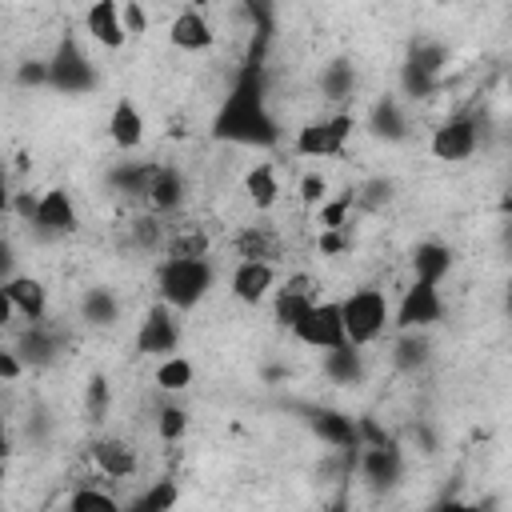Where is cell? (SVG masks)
Returning a JSON list of instances; mask_svg holds the SVG:
<instances>
[{"label": "cell", "mask_w": 512, "mask_h": 512, "mask_svg": "<svg viewBox=\"0 0 512 512\" xmlns=\"http://www.w3.org/2000/svg\"><path fill=\"white\" fill-rule=\"evenodd\" d=\"M212 136L228 144H252V148H272L280 140L276 116L268 112L264 100V64H260V44L240 68L232 92L224 96V108L212 120Z\"/></svg>", "instance_id": "obj_1"}, {"label": "cell", "mask_w": 512, "mask_h": 512, "mask_svg": "<svg viewBox=\"0 0 512 512\" xmlns=\"http://www.w3.org/2000/svg\"><path fill=\"white\" fill-rule=\"evenodd\" d=\"M216 272L208 264V256H168L156 272V288H160V300L168 308H196L208 288H212Z\"/></svg>", "instance_id": "obj_2"}, {"label": "cell", "mask_w": 512, "mask_h": 512, "mask_svg": "<svg viewBox=\"0 0 512 512\" xmlns=\"http://www.w3.org/2000/svg\"><path fill=\"white\" fill-rule=\"evenodd\" d=\"M340 320H344V340L352 344H372L384 324H388V300L376 288H356L352 296L340 300Z\"/></svg>", "instance_id": "obj_3"}, {"label": "cell", "mask_w": 512, "mask_h": 512, "mask_svg": "<svg viewBox=\"0 0 512 512\" xmlns=\"http://www.w3.org/2000/svg\"><path fill=\"white\" fill-rule=\"evenodd\" d=\"M96 80H100L96 76V64L80 52V44L72 36H64L56 44L52 60H48V88H56L64 96H84V92L96 88Z\"/></svg>", "instance_id": "obj_4"}, {"label": "cell", "mask_w": 512, "mask_h": 512, "mask_svg": "<svg viewBox=\"0 0 512 512\" xmlns=\"http://www.w3.org/2000/svg\"><path fill=\"white\" fill-rule=\"evenodd\" d=\"M352 128H356V120L348 112H336L328 120H312L296 132V152L300 156H344Z\"/></svg>", "instance_id": "obj_5"}, {"label": "cell", "mask_w": 512, "mask_h": 512, "mask_svg": "<svg viewBox=\"0 0 512 512\" xmlns=\"http://www.w3.org/2000/svg\"><path fill=\"white\" fill-rule=\"evenodd\" d=\"M300 344H308V348H332V344H340L344 340V320H340V304L336 300H316L292 328H288Z\"/></svg>", "instance_id": "obj_6"}, {"label": "cell", "mask_w": 512, "mask_h": 512, "mask_svg": "<svg viewBox=\"0 0 512 512\" xmlns=\"http://www.w3.org/2000/svg\"><path fill=\"white\" fill-rule=\"evenodd\" d=\"M80 228V216H76V204L64 188H48L36 204V216H32V232L40 240H64Z\"/></svg>", "instance_id": "obj_7"}, {"label": "cell", "mask_w": 512, "mask_h": 512, "mask_svg": "<svg viewBox=\"0 0 512 512\" xmlns=\"http://www.w3.org/2000/svg\"><path fill=\"white\" fill-rule=\"evenodd\" d=\"M444 316V300H440V292H436V284H424V280H416L404 296H400V304H396V328H432L436 320Z\"/></svg>", "instance_id": "obj_8"}, {"label": "cell", "mask_w": 512, "mask_h": 512, "mask_svg": "<svg viewBox=\"0 0 512 512\" xmlns=\"http://www.w3.org/2000/svg\"><path fill=\"white\" fill-rule=\"evenodd\" d=\"M356 468H360V476H364L376 492H388V488H396L400 476H404V456H400L396 444H364L360 456H356Z\"/></svg>", "instance_id": "obj_9"}, {"label": "cell", "mask_w": 512, "mask_h": 512, "mask_svg": "<svg viewBox=\"0 0 512 512\" xmlns=\"http://www.w3.org/2000/svg\"><path fill=\"white\" fill-rule=\"evenodd\" d=\"M480 144V124L476 116H452L432 132V156L436 160H468Z\"/></svg>", "instance_id": "obj_10"}, {"label": "cell", "mask_w": 512, "mask_h": 512, "mask_svg": "<svg viewBox=\"0 0 512 512\" xmlns=\"http://www.w3.org/2000/svg\"><path fill=\"white\" fill-rule=\"evenodd\" d=\"M176 344H180V324L168 312V304L148 308L144 320H140V332H136V352H144V356H168V352H176Z\"/></svg>", "instance_id": "obj_11"}, {"label": "cell", "mask_w": 512, "mask_h": 512, "mask_svg": "<svg viewBox=\"0 0 512 512\" xmlns=\"http://www.w3.org/2000/svg\"><path fill=\"white\" fill-rule=\"evenodd\" d=\"M312 304H316V280H312L308 272H296V276H288V280L276 288L272 316H276L280 328H292Z\"/></svg>", "instance_id": "obj_12"}, {"label": "cell", "mask_w": 512, "mask_h": 512, "mask_svg": "<svg viewBox=\"0 0 512 512\" xmlns=\"http://www.w3.org/2000/svg\"><path fill=\"white\" fill-rule=\"evenodd\" d=\"M300 412H304L308 428L324 444H332V448H360V432H356V420L352 416H344L336 408H324V404H304Z\"/></svg>", "instance_id": "obj_13"}, {"label": "cell", "mask_w": 512, "mask_h": 512, "mask_svg": "<svg viewBox=\"0 0 512 512\" xmlns=\"http://www.w3.org/2000/svg\"><path fill=\"white\" fill-rule=\"evenodd\" d=\"M184 192H188L184 172L172 168V164H156V172H152V180H148V192H144V204H148L156 216H168V212H176V208L184 204Z\"/></svg>", "instance_id": "obj_14"}, {"label": "cell", "mask_w": 512, "mask_h": 512, "mask_svg": "<svg viewBox=\"0 0 512 512\" xmlns=\"http://www.w3.org/2000/svg\"><path fill=\"white\" fill-rule=\"evenodd\" d=\"M276 284V268L268 260H240L232 272V292L244 304H260Z\"/></svg>", "instance_id": "obj_15"}, {"label": "cell", "mask_w": 512, "mask_h": 512, "mask_svg": "<svg viewBox=\"0 0 512 512\" xmlns=\"http://www.w3.org/2000/svg\"><path fill=\"white\" fill-rule=\"evenodd\" d=\"M16 356L24 360V368H48L60 356V336L44 328L40 320H32V328H24L16 340Z\"/></svg>", "instance_id": "obj_16"}, {"label": "cell", "mask_w": 512, "mask_h": 512, "mask_svg": "<svg viewBox=\"0 0 512 512\" xmlns=\"http://www.w3.org/2000/svg\"><path fill=\"white\" fill-rule=\"evenodd\" d=\"M92 464L100 476L108 480H128L136 472V452L128 448V440H116V436H100L92 444Z\"/></svg>", "instance_id": "obj_17"}, {"label": "cell", "mask_w": 512, "mask_h": 512, "mask_svg": "<svg viewBox=\"0 0 512 512\" xmlns=\"http://www.w3.org/2000/svg\"><path fill=\"white\" fill-rule=\"evenodd\" d=\"M168 40H172L176 48H184V52H204V48H212V44H216V32H212V24L204 20V12L184 8V12L172 20Z\"/></svg>", "instance_id": "obj_18"}, {"label": "cell", "mask_w": 512, "mask_h": 512, "mask_svg": "<svg viewBox=\"0 0 512 512\" xmlns=\"http://www.w3.org/2000/svg\"><path fill=\"white\" fill-rule=\"evenodd\" d=\"M4 292H8V300H12V308L24 316V320H44V312H48V288L36 280V276H8L4 280Z\"/></svg>", "instance_id": "obj_19"}, {"label": "cell", "mask_w": 512, "mask_h": 512, "mask_svg": "<svg viewBox=\"0 0 512 512\" xmlns=\"http://www.w3.org/2000/svg\"><path fill=\"white\" fill-rule=\"evenodd\" d=\"M88 36L96 40V44H104V48H120L124 40H128V32H124V24H120V4L116 0H96L92 8H88Z\"/></svg>", "instance_id": "obj_20"}, {"label": "cell", "mask_w": 512, "mask_h": 512, "mask_svg": "<svg viewBox=\"0 0 512 512\" xmlns=\"http://www.w3.org/2000/svg\"><path fill=\"white\" fill-rule=\"evenodd\" d=\"M108 136L124 152H132V148L144 144V116H140V108L132 100H116V108L108 116Z\"/></svg>", "instance_id": "obj_21"}, {"label": "cell", "mask_w": 512, "mask_h": 512, "mask_svg": "<svg viewBox=\"0 0 512 512\" xmlns=\"http://www.w3.org/2000/svg\"><path fill=\"white\" fill-rule=\"evenodd\" d=\"M368 132H372L376 140H384V144H400V140L408 136V116L400 112V104H396L392 96H380V100L372 104V112H368Z\"/></svg>", "instance_id": "obj_22"}, {"label": "cell", "mask_w": 512, "mask_h": 512, "mask_svg": "<svg viewBox=\"0 0 512 512\" xmlns=\"http://www.w3.org/2000/svg\"><path fill=\"white\" fill-rule=\"evenodd\" d=\"M412 272H416V280H424V284H440V280L452 272V248L440 244V240L416 244V248H412Z\"/></svg>", "instance_id": "obj_23"}, {"label": "cell", "mask_w": 512, "mask_h": 512, "mask_svg": "<svg viewBox=\"0 0 512 512\" xmlns=\"http://www.w3.org/2000/svg\"><path fill=\"white\" fill-rule=\"evenodd\" d=\"M324 376L336 384H360L364 376V360H360V344L340 340L332 348H324Z\"/></svg>", "instance_id": "obj_24"}, {"label": "cell", "mask_w": 512, "mask_h": 512, "mask_svg": "<svg viewBox=\"0 0 512 512\" xmlns=\"http://www.w3.org/2000/svg\"><path fill=\"white\" fill-rule=\"evenodd\" d=\"M432 360V344L424 336V328H400L396 344H392V364L400 372H420Z\"/></svg>", "instance_id": "obj_25"}, {"label": "cell", "mask_w": 512, "mask_h": 512, "mask_svg": "<svg viewBox=\"0 0 512 512\" xmlns=\"http://www.w3.org/2000/svg\"><path fill=\"white\" fill-rule=\"evenodd\" d=\"M80 316L92 324V328H112L120 320V300L104 288V284H92L84 296H80Z\"/></svg>", "instance_id": "obj_26"}, {"label": "cell", "mask_w": 512, "mask_h": 512, "mask_svg": "<svg viewBox=\"0 0 512 512\" xmlns=\"http://www.w3.org/2000/svg\"><path fill=\"white\" fill-rule=\"evenodd\" d=\"M152 172H156V164H132V160H124V164H116V168L108 172V184H112L116 192H124V196H140V200H144Z\"/></svg>", "instance_id": "obj_27"}, {"label": "cell", "mask_w": 512, "mask_h": 512, "mask_svg": "<svg viewBox=\"0 0 512 512\" xmlns=\"http://www.w3.org/2000/svg\"><path fill=\"white\" fill-rule=\"evenodd\" d=\"M244 192H248V200H252L260 212H268V208L276 204V196H280L276 168H272V164H256V168L244 176Z\"/></svg>", "instance_id": "obj_28"}, {"label": "cell", "mask_w": 512, "mask_h": 512, "mask_svg": "<svg viewBox=\"0 0 512 512\" xmlns=\"http://www.w3.org/2000/svg\"><path fill=\"white\" fill-rule=\"evenodd\" d=\"M236 252H240V260H276V252H280V244H276V236L268 232V228H244V232H236Z\"/></svg>", "instance_id": "obj_29"}, {"label": "cell", "mask_w": 512, "mask_h": 512, "mask_svg": "<svg viewBox=\"0 0 512 512\" xmlns=\"http://www.w3.org/2000/svg\"><path fill=\"white\" fill-rule=\"evenodd\" d=\"M352 88H356V68L348 60L324 64V72H320V96L324 100H344V96H352Z\"/></svg>", "instance_id": "obj_30"}, {"label": "cell", "mask_w": 512, "mask_h": 512, "mask_svg": "<svg viewBox=\"0 0 512 512\" xmlns=\"http://www.w3.org/2000/svg\"><path fill=\"white\" fill-rule=\"evenodd\" d=\"M192 384V364L184 360V356H164L160 364H156V388H164V392H184Z\"/></svg>", "instance_id": "obj_31"}, {"label": "cell", "mask_w": 512, "mask_h": 512, "mask_svg": "<svg viewBox=\"0 0 512 512\" xmlns=\"http://www.w3.org/2000/svg\"><path fill=\"white\" fill-rule=\"evenodd\" d=\"M408 64H416L420 72H428V76H440L444 72V64H448V48L444 44H436V40H416L412 48H408V56H404Z\"/></svg>", "instance_id": "obj_32"}, {"label": "cell", "mask_w": 512, "mask_h": 512, "mask_svg": "<svg viewBox=\"0 0 512 512\" xmlns=\"http://www.w3.org/2000/svg\"><path fill=\"white\" fill-rule=\"evenodd\" d=\"M128 240H132L136 248H144V252H156V248L164 244V224H160V216H156V212L136 216V220L128 224Z\"/></svg>", "instance_id": "obj_33"}, {"label": "cell", "mask_w": 512, "mask_h": 512, "mask_svg": "<svg viewBox=\"0 0 512 512\" xmlns=\"http://www.w3.org/2000/svg\"><path fill=\"white\" fill-rule=\"evenodd\" d=\"M64 508H72V512H116L120 504H116V496L100 492L96 484H80V488L64 500Z\"/></svg>", "instance_id": "obj_34"}, {"label": "cell", "mask_w": 512, "mask_h": 512, "mask_svg": "<svg viewBox=\"0 0 512 512\" xmlns=\"http://www.w3.org/2000/svg\"><path fill=\"white\" fill-rule=\"evenodd\" d=\"M176 500H180V488H176L172 480H156V484H152L148 492H140L128 508H132V512H164V508H172Z\"/></svg>", "instance_id": "obj_35"}, {"label": "cell", "mask_w": 512, "mask_h": 512, "mask_svg": "<svg viewBox=\"0 0 512 512\" xmlns=\"http://www.w3.org/2000/svg\"><path fill=\"white\" fill-rule=\"evenodd\" d=\"M400 88H404V96H412V100H428V96H436V88H440V76H428V72H420L416 64H400Z\"/></svg>", "instance_id": "obj_36"}, {"label": "cell", "mask_w": 512, "mask_h": 512, "mask_svg": "<svg viewBox=\"0 0 512 512\" xmlns=\"http://www.w3.org/2000/svg\"><path fill=\"white\" fill-rule=\"evenodd\" d=\"M164 244H168V256H208V248H212V240H208L204 228H180Z\"/></svg>", "instance_id": "obj_37"}, {"label": "cell", "mask_w": 512, "mask_h": 512, "mask_svg": "<svg viewBox=\"0 0 512 512\" xmlns=\"http://www.w3.org/2000/svg\"><path fill=\"white\" fill-rule=\"evenodd\" d=\"M108 400H112V396H108V380H104V376H92L88 388H84V408H88V416H92V420H104V416H108Z\"/></svg>", "instance_id": "obj_38"}, {"label": "cell", "mask_w": 512, "mask_h": 512, "mask_svg": "<svg viewBox=\"0 0 512 512\" xmlns=\"http://www.w3.org/2000/svg\"><path fill=\"white\" fill-rule=\"evenodd\" d=\"M184 428H188L184 408H176V404L160 408V416H156V432H160L164 440H180V436H184Z\"/></svg>", "instance_id": "obj_39"}, {"label": "cell", "mask_w": 512, "mask_h": 512, "mask_svg": "<svg viewBox=\"0 0 512 512\" xmlns=\"http://www.w3.org/2000/svg\"><path fill=\"white\" fill-rule=\"evenodd\" d=\"M300 200H304V208H320L328 200V180L320 172H304L300 176Z\"/></svg>", "instance_id": "obj_40"}, {"label": "cell", "mask_w": 512, "mask_h": 512, "mask_svg": "<svg viewBox=\"0 0 512 512\" xmlns=\"http://www.w3.org/2000/svg\"><path fill=\"white\" fill-rule=\"evenodd\" d=\"M388 200H392V184L388 180H368L360 188V196H352V204H360V208H380Z\"/></svg>", "instance_id": "obj_41"}, {"label": "cell", "mask_w": 512, "mask_h": 512, "mask_svg": "<svg viewBox=\"0 0 512 512\" xmlns=\"http://www.w3.org/2000/svg\"><path fill=\"white\" fill-rule=\"evenodd\" d=\"M356 432H360V448L364 444H396L388 428H380L376 416H356Z\"/></svg>", "instance_id": "obj_42"}, {"label": "cell", "mask_w": 512, "mask_h": 512, "mask_svg": "<svg viewBox=\"0 0 512 512\" xmlns=\"http://www.w3.org/2000/svg\"><path fill=\"white\" fill-rule=\"evenodd\" d=\"M16 84H20V88H40V84H48V60H24V64L16 68Z\"/></svg>", "instance_id": "obj_43"}, {"label": "cell", "mask_w": 512, "mask_h": 512, "mask_svg": "<svg viewBox=\"0 0 512 512\" xmlns=\"http://www.w3.org/2000/svg\"><path fill=\"white\" fill-rule=\"evenodd\" d=\"M348 208H352V192L340 196V200H324V204H320V224H324V228H344Z\"/></svg>", "instance_id": "obj_44"}, {"label": "cell", "mask_w": 512, "mask_h": 512, "mask_svg": "<svg viewBox=\"0 0 512 512\" xmlns=\"http://www.w3.org/2000/svg\"><path fill=\"white\" fill-rule=\"evenodd\" d=\"M120 24H124V32H128V36H140V32H144V24H148V20H144V8H140L136 0H128V4L120 8Z\"/></svg>", "instance_id": "obj_45"}, {"label": "cell", "mask_w": 512, "mask_h": 512, "mask_svg": "<svg viewBox=\"0 0 512 512\" xmlns=\"http://www.w3.org/2000/svg\"><path fill=\"white\" fill-rule=\"evenodd\" d=\"M36 204H40V196H32V192H12V212L24 220V224H32V216H36Z\"/></svg>", "instance_id": "obj_46"}, {"label": "cell", "mask_w": 512, "mask_h": 512, "mask_svg": "<svg viewBox=\"0 0 512 512\" xmlns=\"http://www.w3.org/2000/svg\"><path fill=\"white\" fill-rule=\"evenodd\" d=\"M24 372V360L16 356V348H0V380H16Z\"/></svg>", "instance_id": "obj_47"}, {"label": "cell", "mask_w": 512, "mask_h": 512, "mask_svg": "<svg viewBox=\"0 0 512 512\" xmlns=\"http://www.w3.org/2000/svg\"><path fill=\"white\" fill-rule=\"evenodd\" d=\"M344 248H348V240L340 236V228H324V232H320V252H324V256H336V252H344Z\"/></svg>", "instance_id": "obj_48"}, {"label": "cell", "mask_w": 512, "mask_h": 512, "mask_svg": "<svg viewBox=\"0 0 512 512\" xmlns=\"http://www.w3.org/2000/svg\"><path fill=\"white\" fill-rule=\"evenodd\" d=\"M8 276H16V248L0 236V284H4Z\"/></svg>", "instance_id": "obj_49"}, {"label": "cell", "mask_w": 512, "mask_h": 512, "mask_svg": "<svg viewBox=\"0 0 512 512\" xmlns=\"http://www.w3.org/2000/svg\"><path fill=\"white\" fill-rule=\"evenodd\" d=\"M12 316H16V308H12V300H8V292H4V284H0V328H8Z\"/></svg>", "instance_id": "obj_50"}, {"label": "cell", "mask_w": 512, "mask_h": 512, "mask_svg": "<svg viewBox=\"0 0 512 512\" xmlns=\"http://www.w3.org/2000/svg\"><path fill=\"white\" fill-rule=\"evenodd\" d=\"M8 452H12V440H8V428H4V416H0V464L8 460Z\"/></svg>", "instance_id": "obj_51"}, {"label": "cell", "mask_w": 512, "mask_h": 512, "mask_svg": "<svg viewBox=\"0 0 512 512\" xmlns=\"http://www.w3.org/2000/svg\"><path fill=\"white\" fill-rule=\"evenodd\" d=\"M8 204H12V192H8V176L0 172V216L8 212Z\"/></svg>", "instance_id": "obj_52"}, {"label": "cell", "mask_w": 512, "mask_h": 512, "mask_svg": "<svg viewBox=\"0 0 512 512\" xmlns=\"http://www.w3.org/2000/svg\"><path fill=\"white\" fill-rule=\"evenodd\" d=\"M420 432V444H424V452H436V436L428 432V428H416Z\"/></svg>", "instance_id": "obj_53"}]
</instances>
